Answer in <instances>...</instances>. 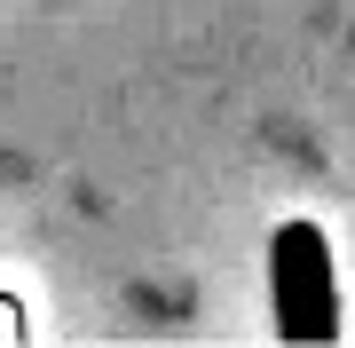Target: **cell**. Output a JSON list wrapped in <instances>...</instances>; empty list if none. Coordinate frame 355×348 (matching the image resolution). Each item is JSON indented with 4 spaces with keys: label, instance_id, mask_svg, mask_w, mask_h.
Returning <instances> with one entry per match:
<instances>
[{
    "label": "cell",
    "instance_id": "1",
    "mask_svg": "<svg viewBox=\"0 0 355 348\" xmlns=\"http://www.w3.org/2000/svg\"><path fill=\"white\" fill-rule=\"evenodd\" d=\"M268 293H277L284 340H340V285H331V245L316 222H277V238H268Z\"/></svg>",
    "mask_w": 355,
    "mask_h": 348
}]
</instances>
